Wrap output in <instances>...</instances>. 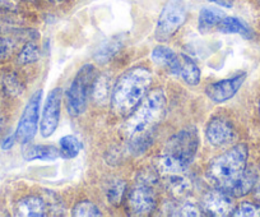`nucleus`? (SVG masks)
Returning <instances> with one entry per match:
<instances>
[{
	"mask_svg": "<svg viewBox=\"0 0 260 217\" xmlns=\"http://www.w3.org/2000/svg\"><path fill=\"white\" fill-rule=\"evenodd\" d=\"M154 180L152 178H141L127 194V211L133 216H146L156 209L157 193L153 188Z\"/></svg>",
	"mask_w": 260,
	"mask_h": 217,
	"instance_id": "obj_6",
	"label": "nucleus"
},
{
	"mask_svg": "<svg viewBox=\"0 0 260 217\" xmlns=\"http://www.w3.org/2000/svg\"><path fill=\"white\" fill-rule=\"evenodd\" d=\"M125 191H126V184L124 180H115L114 183L110 185L109 191H107V199L114 206H119L122 201Z\"/></svg>",
	"mask_w": 260,
	"mask_h": 217,
	"instance_id": "obj_26",
	"label": "nucleus"
},
{
	"mask_svg": "<svg viewBox=\"0 0 260 217\" xmlns=\"http://www.w3.org/2000/svg\"><path fill=\"white\" fill-rule=\"evenodd\" d=\"M259 114H260V104H259Z\"/></svg>",
	"mask_w": 260,
	"mask_h": 217,
	"instance_id": "obj_35",
	"label": "nucleus"
},
{
	"mask_svg": "<svg viewBox=\"0 0 260 217\" xmlns=\"http://www.w3.org/2000/svg\"><path fill=\"white\" fill-rule=\"evenodd\" d=\"M185 21H186V6L184 0H169L157 22L156 32H154L157 41H169L179 31Z\"/></svg>",
	"mask_w": 260,
	"mask_h": 217,
	"instance_id": "obj_7",
	"label": "nucleus"
},
{
	"mask_svg": "<svg viewBox=\"0 0 260 217\" xmlns=\"http://www.w3.org/2000/svg\"><path fill=\"white\" fill-rule=\"evenodd\" d=\"M235 129L232 124L224 118H213L206 129V137L214 147H224L234 141Z\"/></svg>",
	"mask_w": 260,
	"mask_h": 217,
	"instance_id": "obj_12",
	"label": "nucleus"
},
{
	"mask_svg": "<svg viewBox=\"0 0 260 217\" xmlns=\"http://www.w3.org/2000/svg\"><path fill=\"white\" fill-rule=\"evenodd\" d=\"M174 214H176V216H202L203 214V212H202V209L199 208L198 206H195L194 203H190V202H185V203H182L181 206L179 207V208H176Z\"/></svg>",
	"mask_w": 260,
	"mask_h": 217,
	"instance_id": "obj_28",
	"label": "nucleus"
},
{
	"mask_svg": "<svg viewBox=\"0 0 260 217\" xmlns=\"http://www.w3.org/2000/svg\"><path fill=\"white\" fill-rule=\"evenodd\" d=\"M166 111V96L162 88L148 92L143 101L130 114L124 126V134L130 151L139 154L152 144L153 132Z\"/></svg>",
	"mask_w": 260,
	"mask_h": 217,
	"instance_id": "obj_1",
	"label": "nucleus"
},
{
	"mask_svg": "<svg viewBox=\"0 0 260 217\" xmlns=\"http://www.w3.org/2000/svg\"><path fill=\"white\" fill-rule=\"evenodd\" d=\"M13 51V42L6 37H0V60L9 58Z\"/></svg>",
	"mask_w": 260,
	"mask_h": 217,
	"instance_id": "obj_29",
	"label": "nucleus"
},
{
	"mask_svg": "<svg viewBox=\"0 0 260 217\" xmlns=\"http://www.w3.org/2000/svg\"><path fill=\"white\" fill-rule=\"evenodd\" d=\"M255 183H256V174L252 170L246 169L245 174L242 175V178L237 181L236 185L234 187V189L231 191L230 196L234 197V198H240V197L246 196V194L250 193L251 189L254 188Z\"/></svg>",
	"mask_w": 260,
	"mask_h": 217,
	"instance_id": "obj_20",
	"label": "nucleus"
},
{
	"mask_svg": "<svg viewBox=\"0 0 260 217\" xmlns=\"http://www.w3.org/2000/svg\"><path fill=\"white\" fill-rule=\"evenodd\" d=\"M96 79V69L92 64H84L77 73L67 94V110L71 116H79L86 111L89 92Z\"/></svg>",
	"mask_w": 260,
	"mask_h": 217,
	"instance_id": "obj_5",
	"label": "nucleus"
},
{
	"mask_svg": "<svg viewBox=\"0 0 260 217\" xmlns=\"http://www.w3.org/2000/svg\"><path fill=\"white\" fill-rule=\"evenodd\" d=\"M223 18L224 14L219 9L203 8L199 14V29L203 34L212 31V29H217Z\"/></svg>",
	"mask_w": 260,
	"mask_h": 217,
	"instance_id": "obj_18",
	"label": "nucleus"
},
{
	"mask_svg": "<svg viewBox=\"0 0 260 217\" xmlns=\"http://www.w3.org/2000/svg\"><path fill=\"white\" fill-rule=\"evenodd\" d=\"M217 31L223 34H240L242 36H250V29L242 21L236 17H226L217 27Z\"/></svg>",
	"mask_w": 260,
	"mask_h": 217,
	"instance_id": "obj_19",
	"label": "nucleus"
},
{
	"mask_svg": "<svg viewBox=\"0 0 260 217\" xmlns=\"http://www.w3.org/2000/svg\"><path fill=\"white\" fill-rule=\"evenodd\" d=\"M232 216L236 217H257L260 216V206L255 203H250V202H244V203L239 204L235 207Z\"/></svg>",
	"mask_w": 260,
	"mask_h": 217,
	"instance_id": "obj_27",
	"label": "nucleus"
},
{
	"mask_svg": "<svg viewBox=\"0 0 260 217\" xmlns=\"http://www.w3.org/2000/svg\"><path fill=\"white\" fill-rule=\"evenodd\" d=\"M124 36H115L106 40L97 47L96 52H94V60L100 64L107 63L124 47Z\"/></svg>",
	"mask_w": 260,
	"mask_h": 217,
	"instance_id": "obj_15",
	"label": "nucleus"
},
{
	"mask_svg": "<svg viewBox=\"0 0 260 217\" xmlns=\"http://www.w3.org/2000/svg\"><path fill=\"white\" fill-rule=\"evenodd\" d=\"M2 128H3V120L0 119V131H2Z\"/></svg>",
	"mask_w": 260,
	"mask_h": 217,
	"instance_id": "obj_34",
	"label": "nucleus"
},
{
	"mask_svg": "<svg viewBox=\"0 0 260 217\" xmlns=\"http://www.w3.org/2000/svg\"><path fill=\"white\" fill-rule=\"evenodd\" d=\"M14 141H16V136H9L8 138H6L3 141V143H2V148L3 149H11L12 147H13L14 144Z\"/></svg>",
	"mask_w": 260,
	"mask_h": 217,
	"instance_id": "obj_30",
	"label": "nucleus"
},
{
	"mask_svg": "<svg viewBox=\"0 0 260 217\" xmlns=\"http://www.w3.org/2000/svg\"><path fill=\"white\" fill-rule=\"evenodd\" d=\"M2 89L6 92L7 95H11V96H18L23 92L24 86L22 84V82L19 81L18 77L13 76V74H8V76L3 77L2 79Z\"/></svg>",
	"mask_w": 260,
	"mask_h": 217,
	"instance_id": "obj_24",
	"label": "nucleus"
},
{
	"mask_svg": "<svg viewBox=\"0 0 260 217\" xmlns=\"http://www.w3.org/2000/svg\"><path fill=\"white\" fill-rule=\"evenodd\" d=\"M198 146V133L194 128L177 132L165 144L164 151L157 159V168L166 176L185 173L194 161Z\"/></svg>",
	"mask_w": 260,
	"mask_h": 217,
	"instance_id": "obj_3",
	"label": "nucleus"
},
{
	"mask_svg": "<svg viewBox=\"0 0 260 217\" xmlns=\"http://www.w3.org/2000/svg\"><path fill=\"white\" fill-rule=\"evenodd\" d=\"M17 216L24 217H42L46 216V203L42 198L35 196L26 197L17 202L16 204Z\"/></svg>",
	"mask_w": 260,
	"mask_h": 217,
	"instance_id": "obj_13",
	"label": "nucleus"
},
{
	"mask_svg": "<svg viewBox=\"0 0 260 217\" xmlns=\"http://www.w3.org/2000/svg\"><path fill=\"white\" fill-rule=\"evenodd\" d=\"M60 106H61V89L56 87L50 92L46 102H45L41 127H40L41 136L45 138L52 136L59 126Z\"/></svg>",
	"mask_w": 260,
	"mask_h": 217,
	"instance_id": "obj_10",
	"label": "nucleus"
},
{
	"mask_svg": "<svg viewBox=\"0 0 260 217\" xmlns=\"http://www.w3.org/2000/svg\"><path fill=\"white\" fill-rule=\"evenodd\" d=\"M212 3H216L221 7H226V8H231L234 4V0H209Z\"/></svg>",
	"mask_w": 260,
	"mask_h": 217,
	"instance_id": "obj_31",
	"label": "nucleus"
},
{
	"mask_svg": "<svg viewBox=\"0 0 260 217\" xmlns=\"http://www.w3.org/2000/svg\"><path fill=\"white\" fill-rule=\"evenodd\" d=\"M234 197L229 193L219 189L208 192L203 196L201 201V209L203 213L208 216L222 217V216H232V212L235 209Z\"/></svg>",
	"mask_w": 260,
	"mask_h": 217,
	"instance_id": "obj_9",
	"label": "nucleus"
},
{
	"mask_svg": "<svg viewBox=\"0 0 260 217\" xmlns=\"http://www.w3.org/2000/svg\"><path fill=\"white\" fill-rule=\"evenodd\" d=\"M12 7L11 0H0V8H9Z\"/></svg>",
	"mask_w": 260,
	"mask_h": 217,
	"instance_id": "obj_32",
	"label": "nucleus"
},
{
	"mask_svg": "<svg viewBox=\"0 0 260 217\" xmlns=\"http://www.w3.org/2000/svg\"><path fill=\"white\" fill-rule=\"evenodd\" d=\"M110 83L109 79L106 76H101L97 79H94L93 87H92V91H93V99L99 102H106L109 99L110 94Z\"/></svg>",
	"mask_w": 260,
	"mask_h": 217,
	"instance_id": "obj_22",
	"label": "nucleus"
},
{
	"mask_svg": "<svg viewBox=\"0 0 260 217\" xmlns=\"http://www.w3.org/2000/svg\"><path fill=\"white\" fill-rule=\"evenodd\" d=\"M73 216L76 217H89V216H102V213L100 212L99 207L94 203L89 201H82L74 206L73 211H72Z\"/></svg>",
	"mask_w": 260,
	"mask_h": 217,
	"instance_id": "obj_25",
	"label": "nucleus"
},
{
	"mask_svg": "<svg viewBox=\"0 0 260 217\" xmlns=\"http://www.w3.org/2000/svg\"><path fill=\"white\" fill-rule=\"evenodd\" d=\"M245 78H246V74L242 73L239 74V76L232 77V78L223 79V81L212 83L211 86L207 87V96H208L213 102H217V104H222V102L229 101V100L232 99V97L237 94V91L241 88L242 83L245 82Z\"/></svg>",
	"mask_w": 260,
	"mask_h": 217,
	"instance_id": "obj_11",
	"label": "nucleus"
},
{
	"mask_svg": "<svg viewBox=\"0 0 260 217\" xmlns=\"http://www.w3.org/2000/svg\"><path fill=\"white\" fill-rule=\"evenodd\" d=\"M50 2H51V3L57 4V3H61V2H64V0H50Z\"/></svg>",
	"mask_w": 260,
	"mask_h": 217,
	"instance_id": "obj_33",
	"label": "nucleus"
},
{
	"mask_svg": "<svg viewBox=\"0 0 260 217\" xmlns=\"http://www.w3.org/2000/svg\"><path fill=\"white\" fill-rule=\"evenodd\" d=\"M177 77L189 86H197L201 81V69L186 55H179V73Z\"/></svg>",
	"mask_w": 260,
	"mask_h": 217,
	"instance_id": "obj_17",
	"label": "nucleus"
},
{
	"mask_svg": "<svg viewBox=\"0 0 260 217\" xmlns=\"http://www.w3.org/2000/svg\"><path fill=\"white\" fill-rule=\"evenodd\" d=\"M152 60L174 76L179 73V54L166 46H157L152 51Z\"/></svg>",
	"mask_w": 260,
	"mask_h": 217,
	"instance_id": "obj_14",
	"label": "nucleus"
},
{
	"mask_svg": "<svg viewBox=\"0 0 260 217\" xmlns=\"http://www.w3.org/2000/svg\"><path fill=\"white\" fill-rule=\"evenodd\" d=\"M42 91H36L31 96L29 101L24 107L23 114L21 116L18 127L16 131V139L22 144H27L35 138L37 133V126H39L40 115V104H41Z\"/></svg>",
	"mask_w": 260,
	"mask_h": 217,
	"instance_id": "obj_8",
	"label": "nucleus"
},
{
	"mask_svg": "<svg viewBox=\"0 0 260 217\" xmlns=\"http://www.w3.org/2000/svg\"><path fill=\"white\" fill-rule=\"evenodd\" d=\"M40 58V49L37 47V45H35L34 42H28V44L24 45L23 49L19 52L17 61L22 66H26V64H31L34 61H37Z\"/></svg>",
	"mask_w": 260,
	"mask_h": 217,
	"instance_id": "obj_23",
	"label": "nucleus"
},
{
	"mask_svg": "<svg viewBox=\"0 0 260 217\" xmlns=\"http://www.w3.org/2000/svg\"><path fill=\"white\" fill-rule=\"evenodd\" d=\"M152 73L144 67H134L125 72L112 91V109L119 116H129L148 95Z\"/></svg>",
	"mask_w": 260,
	"mask_h": 217,
	"instance_id": "obj_2",
	"label": "nucleus"
},
{
	"mask_svg": "<svg viewBox=\"0 0 260 217\" xmlns=\"http://www.w3.org/2000/svg\"><path fill=\"white\" fill-rule=\"evenodd\" d=\"M23 159L26 161H34V160H41V161H55L60 157V151L54 146L47 144H32L27 146L22 152Z\"/></svg>",
	"mask_w": 260,
	"mask_h": 217,
	"instance_id": "obj_16",
	"label": "nucleus"
},
{
	"mask_svg": "<svg viewBox=\"0 0 260 217\" xmlns=\"http://www.w3.org/2000/svg\"><path fill=\"white\" fill-rule=\"evenodd\" d=\"M82 149V143L76 136H65L59 142L60 156L64 159H74L79 154Z\"/></svg>",
	"mask_w": 260,
	"mask_h": 217,
	"instance_id": "obj_21",
	"label": "nucleus"
},
{
	"mask_svg": "<svg viewBox=\"0 0 260 217\" xmlns=\"http://www.w3.org/2000/svg\"><path fill=\"white\" fill-rule=\"evenodd\" d=\"M249 148L245 143L236 144L214 159L209 165L207 176L213 187L226 193H231L237 181L246 171Z\"/></svg>",
	"mask_w": 260,
	"mask_h": 217,
	"instance_id": "obj_4",
	"label": "nucleus"
}]
</instances>
